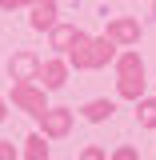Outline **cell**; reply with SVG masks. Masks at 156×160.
Returning a JSON list of instances; mask_svg holds the SVG:
<instances>
[{"instance_id":"9","label":"cell","mask_w":156,"mask_h":160,"mask_svg":"<svg viewBox=\"0 0 156 160\" xmlns=\"http://www.w3.org/2000/svg\"><path fill=\"white\" fill-rule=\"evenodd\" d=\"M112 112H116V100H108V96H96V100H88L80 108V116L88 124H104V120H112Z\"/></svg>"},{"instance_id":"2","label":"cell","mask_w":156,"mask_h":160,"mask_svg":"<svg viewBox=\"0 0 156 160\" xmlns=\"http://www.w3.org/2000/svg\"><path fill=\"white\" fill-rule=\"evenodd\" d=\"M8 100L16 104L20 112H28V116H44V108H48V92L40 88L36 80H12V92H8Z\"/></svg>"},{"instance_id":"15","label":"cell","mask_w":156,"mask_h":160,"mask_svg":"<svg viewBox=\"0 0 156 160\" xmlns=\"http://www.w3.org/2000/svg\"><path fill=\"white\" fill-rule=\"evenodd\" d=\"M108 160H140V152L132 148V144H120V148H116V152H112Z\"/></svg>"},{"instance_id":"4","label":"cell","mask_w":156,"mask_h":160,"mask_svg":"<svg viewBox=\"0 0 156 160\" xmlns=\"http://www.w3.org/2000/svg\"><path fill=\"white\" fill-rule=\"evenodd\" d=\"M108 24H104V36L112 40L116 48H132V44H140V20L136 16H104Z\"/></svg>"},{"instance_id":"12","label":"cell","mask_w":156,"mask_h":160,"mask_svg":"<svg viewBox=\"0 0 156 160\" xmlns=\"http://www.w3.org/2000/svg\"><path fill=\"white\" fill-rule=\"evenodd\" d=\"M24 160H48V136L44 132H32V136L24 140V152H20Z\"/></svg>"},{"instance_id":"6","label":"cell","mask_w":156,"mask_h":160,"mask_svg":"<svg viewBox=\"0 0 156 160\" xmlns=\"http://www.w3.org/2000/svg\"><path fill=\"white\" fill-rule=\"evenodd\" d=\"M60 16V4L56 0H32L28 4V24H32V32H48Z\"/></svg>"},{"instance_id":"7","label":"cell","mask_w":156,"mask_h":160,"mask_svg":"<svg viewBox=\"0 0 156 160\" xmlns=\"http://www.w3.org/2000/svg\"><path fill=\"white\" fill-rule=\"evenodd\" d=\"M36 68H40V56L32 48H20L8 56V76L12 80H36Z\"/></svg>"},{"instance_id":"19","label":"cell","mask_w":156,"mask_h":160,"mask_svg":"<svg viewBox=\"0 0 156 160\" xmlns=\"http://www.w3.org/2000/svg\"><path fill=\"white\" fill-rule=\"evenodd\" d=\"M152 20H156V0H152Z\"/></svg>"},{"instance_id":"13","label":"cell","mask_w":156,"mask_h":160,"mask_svg":"<svg viewBox=\"0 0 156 160\" xmlns=\"http://www.w3.org/2000/svg\"><path fill=\"white\" fill-rule=\"evenodd\" d=\"M136 124L140 128H156V96H140L136 100Z\"/></svg>"},{"instance_id":"18","label":"cell","mask_w":156,"mask_h":160,"mask_svg":"<svg viewBox=\"0 0 156 160\" xmlns=\"http://www.w3.org/2000/svg\"><path fill=\"white\" fill-rule=\"evenodd\" d=\"M4 116H8V100L0 96V124H4Z\"/></svg>"},{"instance_id":"3","label":"cell","mask_w":156,"mask_h":160,"mask_svg":"<svg viewBox=\"0 0 156 160\" xmlns=\"http://www.w3.org/2000/svg\"><path fill=\"white\" fill-rule=\"evenodd\" d=\"M68 72H72V68H68V60L56 52V56L40 60V68H36V84L44 88V92H60V88L68 84Z\"/></svg>"},{"instance_id":"10","label":"cell","mask_w":156,"mask_h":160,"mask_svg":"<svg viewBox=\"0 0 156 160\" xmlns=\"http://www.w3.org/2000/svg\"><path fill=\"white\" fill-rule=\"evenodd\" d=\"M112 68H116V76H128V72H144V56L136 52V44L132 48H120L116 60H112Z\"/></svg>"},{"instance_id":"5","label":"cell","mask_w":156,"mask_h":160,"mask_svg":"<svg viewBox=\"0 0 156 160\" xmlns=\"http://www.w3.org/2000/svg\"><path fill=\"white\" fill-rule=\"evenodd\" d=\"M72 120H76L72 108H64V104L52 108V104H48V108H44V116H40V132H44L48 140H64L68 132H72Z\"/></svg>"},{"instance_id":"14","label":"cell","mask_w":156,"mask_h":160,"mask_svg":"<svg viewBox=\"0 0 156 160\" xmlns=\"http://www.w3.org/2000/svg\"><path fill=\"white\" fill-rule=\"evenodd\" d=\"M76 160H108V152H104L100 144H84V148H80V156H76Z\"/></svg>"},{"instance_id":"11","label":"cell","mask_w":156,"mask_h":160,"mask_svg":"<svg viewBox=\"0 0 156 160\" xmlns=\"http://www.w3.org/2000/svg\"><path fill=\"white\" fill-rule=\"evenodd\" d=\"M76 32H80L76 24H60V20H56V24L48 28V44H52V48H56L60 56H64V52H68V44L76 40Z\"/></svg>"},{"instance_id":"8","label":"cell","mask_w":156,"mask_h":160,"mask_svg":"<svg viewBox=\"0 0 156 160\" xmlns=\"http://www.w3.org/2000/svg\"><path fill=\"white\" fill-rule=\"evenodd\" d=\"M144 88H148V76H144V72L116 76V96H120V100H132V104H136V100L144 96Z\"/></svg>"},{"instance_id":"1","label":"cell","mask_w":156,"mask_h":160,"mask_svg":"<svg viewBox=\"0 0 156 160\" xmlns=\"http://www.w3.org/2000/svg\"><path fill=\"white\" fill-rule=\"evenodd\" d=\"M116 44L108 36H88L84 28L76 32V40L68 44V52H64V60H68V68H76V72H100V68H108L112 60H116Z\"/></svg>"},{"instance_id":"16","label":"cell","mask_w":156,"mask_h":160,"mask_svg":"<svg viewBox=\"0 0 156 160\" xmlns=\"http://www.w3.org/2000/svg\"><path fill=\"white\" fill-rule=\"evenodd\" d=\"M20 152H16V144L12 140H0V160H16Z\"/></svg>"},{"instance_id":"17","label":"cell","mask_w":156,"mask_h":160,"mask_svg":"<svg viewBox=\"0 0 156 160\" xmlns=\"http://www.w3.org/2000/svg\"><path fill=\"white\" fill-rule=\"evenodd\" d=\"M28 4H32V0H0L4 12H16V8H28Z\"/></svg>"}]
</instances>
